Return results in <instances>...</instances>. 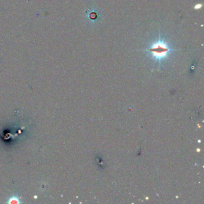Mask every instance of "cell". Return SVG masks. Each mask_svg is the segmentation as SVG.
Returning <instances> with one entry per match:
<instances>
[{
  "label": "cell",
  "mask_w": 204,
  "mask_h": 204,
  "mask_svg": "<svg viewBox=\"0 0 204 204\" xmlns=\"http://www.w3.org/2000/svg\"><path fill=\"white\" fill-rule=\"evenodd\" d=\"M145 51L151 55L153 59L157 60L161 64L162 60L168 58L171 52L176 51V50L171 48L166 41L162 39L161 34H159L158 40L153 42Z\"/></svg>",
  "instance_id": "6da1fadb"
},
{
  "label": "cell",
  "mask_w": 204,
  "mask_h": 204,
  "mask_svg": "<svg viewBox=\"0 0 204 204\" xmlns=\"http://www.w3.org/2000/svg\"><path fill=\"white\" fill-rule=\"evenodd\" d=\"M7 203L9 204H20L22 203V202L18 196L13 195L8 198Z\"/></svg>",
  "instance_id": "7a4b0ae2"
},
{
  "label": "cell",
  "mask_w": 204,
  "mask_h": 204,
  "mask_svg": "<svg viewBox=\"0 0 204 204\" xmlns=\"http://www.w3.org/2000/svg\"><path fill=\"white\" fill-rule=\"evenodd\" d=\"M201 7H202V5L201 4H197V5L195 6V8L196 9H199V8H200Z\"/></svg>",
  "instance_id": "3957f363"
}]
</instances>
